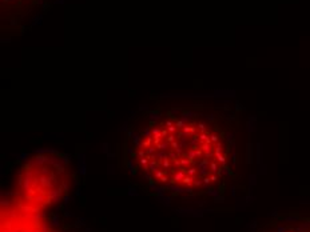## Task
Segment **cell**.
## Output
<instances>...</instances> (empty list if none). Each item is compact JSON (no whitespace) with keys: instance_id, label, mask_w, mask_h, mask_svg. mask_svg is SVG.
<instances>
[{"instance_id":"cell-1","label":"cell","mask_w":310,"mask_h":232,"mask_svg":"<svg viewBox=\"0 0 310 232\" xmlns=\"http://www.w3.org/2000/svg\"><path fill=\"white\" fill-rule=\"evenodd\" d=\"M136 160L143 175L169 191L198 192L213 187L226 167L222 136L187 115L151 121L139 136Z\"/></svg>"},{"instance_id":"cell-2","label":"cell","mask_w":310,"mask_h":232,"mask_svg":"<svg viewBox=\"0 0 310 232\" xmlns=\"http://www.w3.org/2000/svg\"><path fill=\"white\" fill-rule=\"evenodd\" d=\"M39 208L17 203V207L11 212H5L3 219V232H48L39 220Z\"/></svg>"}]
</instances>
